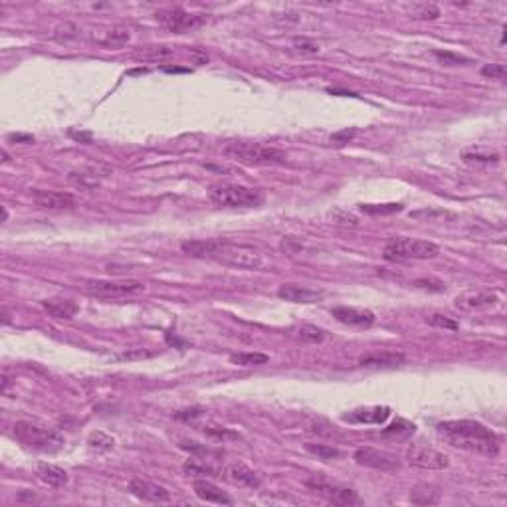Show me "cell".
<instances>
[{
    "mask_svg": "<svg viewBox=\"0 0 507 507\" xmlns=\"http://www.w3.org/2000/svg\"><path fill=\"white\" fill-rule=\"evenodd\" d=\"M214 258H217L218 262L226 264V266L240 268V270H258L264 264L262 254L258 252V250H254L250 246L230 244V242H224Z\"/></svg>",
    "mask_w": 507,
    "mask_h": 507,
    "instance_id": "cell-6",
    "label": "cell"
},
{
    "mask_svg": "<svg viewBox=\"0 0 507 507\" xmlns=\"http://www.w3.org/2000/svg\"><path fill=\"white\" fill-rule=\"evenodd\" d=\"M2 161H4V163L8 161V153H6V151H2Z\"/></svg>",
    "mask_w": 507,
    "mask_h": 507,
    "instance_id": "cell-46",
    "label": "cell"
},
{
    "mask_svg": "<svg viewBox=\"0 0 507 507\" xmlns=\"http://www.w3.org/2000/svg\"><path fill=\"white\" fill-rule=\"evenodd\" d=\"M415 428H417V426H415L412 422H408V420H404V418H399L397 422H393L391 426H386L380 434L404 438V436L412 434V432H415Z\"/></svg>",
    "mask_w": 507,
    "mask_h": 507,
    "instance_id": "cell-30",
    "label": "cell"
},
{
    "mask_svg": "<svg viewBox=\"0 0 507 507\" xmlns=\"http://www.w3.org/2000/svg\"><path fill=\"white\" fill-rule=\"evenodd\" d=\"M293 337L306 341V343H323L325 341V331L309 323H301V325L291 327Z\"/></svg>",
    "mask_w": 507,
    "mask_h": 507,
    "instance_id": "cell-26",
    "label": "cell"
},
{
    "mask_svg": "<svg viewBox=\"0 0 507 507\" xmlns=\"http://www.w3.org/2000/svg\"><path fill=\"white\" fill-rule=\"evenodd\" d=\"M293 46L299 52H304V54H319V44L313 42V40H309V38H295L293 40Z\"/></svg>",
    "mask_w": 507,
    "mask_h": 507,
    "instance_id": "cell-40",
    "label": "cell"
},
{
    "mask_svg": "<svg viewBox=\"0 0 507 507\" xmlns=\"http://www.w3.org/2000/svg\"><path fill=\"white\" fill-rule=\"evenodd\" d=\"M499 301L495 291L488 290H475L466 291L462 295L456 297V308L464 309V311H473V309H488L493 308Z\"/></svg>",
    "mask_w": 507,
    "mask_h": 507,
    "instance_id": "cell-13",
    "label": "cell"
},
{
    "mask_svg": "<svg viewBox=\"0 0 507 507\" xmlns=\"http://www.w3.org/2000/svg\"><path fill=\"white\" fill-rule=\"evenodd\" d=\"M361 210L364 214H395L402 210L400 202H391V204H361Z\"/></svg>",
    "mask_w": 507,
    "mask_h": 507,
    "instance_id": "cell-33",
    "label": "cell"
},
{
    "mask_svg": "<svg viewBox=\"0 0 507 507\" xmlns=\"http://www.w3.org/2000/svg\"><path fill=\"white\" fill-rule=\"evenodd\" d=\"M428 325L438 327V329H448V331H456L458 329V321H454L452 317L448 315H442V313H432L430 317H426Z\"/></svg>",
    "mask_w": 507,
    "mask_h": 507,
    "instance_id": "cell-36",
    "label": "cell"
},
{
    "mask_svg": "<svg viewBox=\"0 0 507 507\" xmlns=\"http://www.w3.org/2000/svg\"><path fill=\"white\" fill-rule=\"evenodd\" d=\"M109 175L108 169H103V166H86V169H79V171H73L70 173V182H73L75 186H79V188H97L101 181L106 179Z\"/></svg>",
    "mask_w": 507,
    "mask_h": 507,
    "instance_id": "cell-18",
    "label": "cell"
},
{
    "mask_svg": "<svg viewBox=\"0 0 507 507\" xmlns=\"http://www.w3.org/2000/svg\"><path fill=\"white\" fill-rule=\"evenodd\" d=\"M412 16L422 20H436L440 16V10L434 4H420L417 8H412Z\"/></svg>",
    "mask_w": 507,
    "mask_h": 507,
    "instance_id": "cell-37",
    "label": "cell"
},
{
    "mask_svg": "<svg viewBox=\"0 0 507 507\" xmlns=\"http://www.w3.org/2000/svg\"><path fill=\"white\" fill-rule=\"evenodd\" d=\"M388 417H391L388 406H362V408H355L349 415H345L343 420L353 422V424H380Z\"/></svg>",
    "mask_w": 507,
    "mask_h": 507,
    "instance_id": "cell-16",
    "label": "cell"
},
{
    "mask_svg": "<svg viewBox=\"0 0 507 507\" xmlns=\"http://www.w3.org/2000/svg\"><path fill=\"white\" fill-rule=\"evenodd\" d=\"M308 488H311L315 493L323 495L329 504L333 506H359L361 497L355 489L341 488V486H331L325 482H308Z\"/></svg>",
    "mask_w": 507,
    "mask_h": 507,
    "instance_id": "cell-10",
    "label": "cell"
},
{
    "mask_svg": "<svg viewBox=\"0 0 507 507\" xmlns=\"http://www.w3.org/2000/svg\"><path fill=\"white\" fill-rule=\"evenodd\" d=\"M93 40L99 46H106V48H121V46H125L127 42L131 40V32L127 28L115 26V28H109V30L101 32V34H93Z\"/></svg>",
    "mask_w": 507,
    "mask_h": 507,
    "instance_id": "cell-24",
    "label": "cell"
},
{
    "mask_svg": "<svg viewBox=\"0 0 507 507\" xmlns=\"http://www.w3.org/2000/svg\"><path fill=\"white\" fill-rule=\"evenodd\" d=\"M42 308L46 309L55 319H72V317H75V313L79 311L77 304H73L72 299H62V297L42 301Z\"/></svg>",
    "mask_w": 507,
    "mask_h": 507,
    "instance_id": "cell-23",
    "label": "cell"
},
{
    "mask_svg": "<svg viewBox=\"0 0 507 507\" xmlns=\"http://www.w3.org/2000/svg\"><path fill=\"white\" fill-rule=\"evenodd\" d=\"M8 139L10 141H22V143H32L34 141V137L32 135H8Z\"/></svg>",
    "mask_w": 507,
    "mask_h": 507,
    "instance_id": "cell-43",
    "label": "cell"
},
{
    "mask_svg": "<svg viewBox=\"0 0 507 507\" xmlns=\"http://www.w3.org/2000/svg\"><path fill=\"white\" fill-rule=\"evenodd\" d=\"M482 75L491 77V79H506L507 70L504 64H488V66L482 68Z\"/></svg>",
    "mask_w": 507,
    "mask_h": 507,
    "instance_id": "cell-39",
    "label": "cell"
},
{
    "mask_svg": "<svg viewBox=\"0 0 507 507\" xmlns=\"http://www.w3.org/2000/svg\"><path fill=\"white\" fill-rule=\"evenodd\" d=\"M143 290H145V284L137 282V280H119V282L95 280V282L88 284V293L95 295V297H103V299L125 297V295H133V293H139Z\"/></svg>",
    "mask_w": 507,
    "mask_h": 507,
    "instance_id": "cell-7",
    "label": "cell"
},
{
    "mask_svg": "<svg viewBox=\"0 0 507 507\" xmlns=\"http://www.w3.org/2000/svg\"><path fill=\"white\" fill-rule=\"evenodd\" d=\"M72 137L77 141H86V143L91 141V133H72Z\"/></svg>",
    "mask_w": 507,
    "mask_h": 507,
    "instance_id": "cell-44",
    "label": "cell"
},
{
    "mask_svg": "<svg viewBox=\"0 0 507 507\" xmlns=\"http://www.w3.org/2000/svg\"><path fill=\"white\" fill-rule=\"evenodd\" d=\"M36 473L44 484H48L52 488H64L68 484V473H66V470H62L60 466H54V464H40Z\"/></svg>",
    "mask_w": 507,
    "mask_h": 507,
    "instance_id": "cell-25",
    "label": "cell"
},
{
    "mask_svg": "<svg viewBox=\"0 0 507 507\" xmlns=\"http://www.w3.org/2000/svg\"><path fill=\"white\" fill-rule=\"evenodd\" d=\"M14 436L22 444H26L28 448L38 450V452H58L66 444L64 436H60L50 428L26 422V420H20L14 424Z\"/></svg>",
    "mask_w": 507,
    "mask_h": 507,
    "instance_id": "cell-5",
    "label": "cell"
},
{
    "mask_svg": "<svg viewBox=\"0 0 507 507\" xmlns=\"http://www.w3.org/2000/svg\"><path fill=\"white\" fill-rule=\"evenodd\" d=\"M195 493L197 497H200L202 502H208V504H220V506H232V497L226 495L222 489L214 486L212 482L208 480H195Z\"/></svg>",
    "mask_w": 507,
    "mask_h": 507,
    "instance_id": "cell-21",
    "label": "cell"
},
{
    "mask_svg": "<svg viewBox=\"0 0 507 507\" xmlns=\"http://www.w3.org/2000/svg\"><path fill=\"white\" fill-rule=\"evenodd\" d=\"M434 58L442 66H468V64H471L470 58L456 54V52H448V50H434Z\"/></svg>",
    "mask_w": 507,
    "mask_h": 507,
    "instance_id": "cell-31",
    "label": "cell"
},
{
    "mask_svg": "<svg viewBox=\"0 0 507 507\" xmlns=\"http://www.w3.org/2000/svg\"><path fill=\"white\" fill-rule=\"evenodd\" d=\"M440 254V248L430 240L412 238H393L386 242L382 258L388 262H410V260H430Z\"/></svg>",
    "mask_w": 507,
    "mask_h": 507,
    "instance_id": "cell-4",
    "label": "cell"
},
{
    "mask_svg": "<svg viewBox=\"0 0 507 507\" xmlns=\"http://www.w3.org/2000/svg\"><path fill=\"white\" fill-rule=\"evenodd\" d=\"M155 353L153 351H145V349H135V351H127V353H121L117 355L115 359L119 361H135V359H147V357H153Z\"/></svg>",
    "mask_w": 507,
    "mask_h": 507,
    "instance_id": "cell-41",
    "label": "cell"
},
{
    "mask_svg": "<svg viewBox=\"0 0 507 507\" xmlns=\"http://www.w3.org/2000/svg\"><path fill=\"white\" fill-rule=\"evenodd\" d=\"M464 161L470 164H495L499 161L497 153H482V151H471L464 155Z\"/></svg>",
    "mask_w": 507,
    "mask_h": 507,
    "instance_id": "cell-34",
    "label": "cell"
},
{
    "mask_svg": "<svg viewBox=\"0 0 507 507\" xmlns=\"http://www.w3.org/2000/svg\"><path fill=\"white\" fill-rule=\"evenodd\" d=\"M277 295L291 304H313L323 297V291L311 290L308 286H297V284H286L277 290Z\"/></svg>",
    "mask_w": 507,
    "mask_h": 507,
    "instance_id": "cell-17",
    "label": "cell"
},
{
    "mask_svg": "<svg viewBox=\"0 0 507 507\" xmlns=\"http://www.w3.org/2000/svg\"><path fill=\"white\" fill-rule=\"evenodd\" d=\"M355 135H357V129H345V131H339V133L331 135V141H337V143H347V141H351Z\"/></svg>",
    "mask_w": 507,
    "mask_h": 507,
    "instance_id": "cell-42",
    "label": "cell"
},
{
    "mask_svg": "<svg viewBox=\"0 0 507 507\" xmlns=\"http://www.w3.org/2000/svg\"><path fill=\"white\" fill-rule=\"evenodd\" d=\"M331 315L339 323H345V325L351 327H371L377 321V317H375L373 311L361 308H335L331 309Z\"/></svg>",
    "mask_w": 507,
    "mask_h": 507,
    "instance_id": "cell-15",
    "label": "cell"
},
{
    "mask_svg": "<svg viewBox=\"0 0 507 507\" xmlns=\"http://www.w3.org/2000/svg\"><path fill=\"white\" fill-rule=\"evenodd\" d=\"M406 460L410 466H417L422 470H444L450 466V458L440 450L426 444H410L406 450Z\"/></svg>",
    "mask_w": 507,
    "mask_h": 507,
    "instance_id": "cell-8",
    "label": "cell"
},
{
    "mask_svg": "<svg viewBox=\"0 0 507 507\" xmlns=\"http://www.w3.org/2000/svg\"><path fill=\"white\" fill-rule=\"evenodd\" d=\"M222 155L242 164H282L288 161L284 151L260 143H230L222 149Z\"/></svg>",
    "mask_w": 507,
    "mask_h": 507,
    "instance_id": "cell-3",
    "label": "cell"
},
{
    "mask_svg": "<svg viewBox=\"0 0 507 507\" xmlns=\"http://www.w3.org/2000/svg\"><path fill=\"white\" fill-rule=\"evenodd\" d=\"M404 362V355L399 351H382V353H369L359 359L362 367H399Z\"/></svg>",
    "mask_w": 507,
    "mask_h": 507,
    "instance_id": "cell-22",
    "label": "cell"
},
{
    "mask_svg": "<svg viewBox=\"0 0 507 507\" xmlns=\"http://www.w3.org/2000/svg\"><path fill=\"white\" fill-rule=\"evenodd\" d=\"M208 199L222 208H252L264 202V195L258 188H250L244 184L218 182L210 186Z\"/></svg>",
    "mask_w": 507,
    "mask_h": 507,
    "instance_id": "cell-2",
    "label": "cell"
},
{
    "mask_svg": "<svg viewBox=\"0 0 507 507\" xmlns=\"http://www.w3.org/2000/svg\"><path fill=\"white\" fill-rule=\"evenodd\" d=\"M32 200L38 208L44 210H64L75 206V199L70 193H55V190H34Z\"/></svg>",
    "mask_w": 507,
    "mask_h": 507,
    "instance_id": "cell-14",
    "label": "cell"
},
{
    "mask_svg": "<svg viewBox=\"0 0 507 507\" xmlns=\"http://www.w3.org/2000/svg\"><path fill=\"white\" fill-rule=\"evenodd\" d=\"M224 240H214V238H206V240H186L181 244V250L193 258H214L218 250L222 248Z\"/></svg>",
    "mask_w": 507,
    "mask_h": 507,
    "instance_id": "cell-20",
    "label": "cell"
},
{
    "mask_svg": "<svg viewBox=\"0 0 507 507\" xmlns=\"http://www.w3.org/2000/svg\"><path fill=\"white\" fill-rule=\"evenodd\" d=\"M173 54H175V50L171 46H149V48L135 52V58L137 60H151V62H163Z\"/></svg>",
    "mask_w": 507,
    "mask_h": 507,
    "instance_id": "cell-28",
    "label": "cell"
},
{
    "mask_svg": "<svg viewBox=\"0 0 507 507\" xmlns=\"http://www.w3.org/2000/svg\"><path fill=\"white\" fill-rule=\"evenodd\" d=\"M88 442H90V448L97 450V452H109L113 448V444H115V440L111 436L103 434V432H93Z\"/></svg>",
    "mask_w": 507,
    "mask_h": 507,
    "instance_id": "cell-35",
    "label": "cell"
},
{
    "mask_svg": "<svg viewBox=\"0 0 507 507\" xmlns=\"http://www.w3.org/2000/svg\"><path fill=\"white\" fill-rule=\"evenodd\" d=\"M306 450L313 456H317L319 460H337L341 458L343 454L341 450L333 448V446H327V444H306Z\"/></svg>",
    "mask_w": 507,
    "mask_h": 507,
    "instance_id": "cell-32",
    "label": "cell"
},
{
    "mask_svg": "<svg viewBox=\"0 0 507 507\" xmlns=\"http://www.w3.org/2000/svg\"><path fill=\"white\" fill-rule=\"evenodd\" d=\"M129 491L139 497V499H145L151 504H166L171 502V491L151 480H143V478H135L131 480L129 484Z\"/></svg>",
    "mask_w": 507,
    "mask_h": 507,
    "instance_id": "cell-12",
    "label": "cell"
},
{
    "mask_svg": "<svg viewBox=\"0 0 507 507\" xmlns=\"http://www.w3.org/2000/svg\"><path fill=\"white\" fill-rule=\"evenodd\" d=\"M157 22H161L166 30L171 32H182V30H190L202 24V16L199 14H190L182 8H164L155 14Z\"/></svg>",
    "mask_w": 507,
    "mask_h": 507,
    "instance_id": "cell-9",
    "label": "cell"
},
{
    "mask_svg": "<svg viewBox=\"0 0 507 507\" xmlns=\"http://www.w3.org/2000/svg\"><path fill=\"white\" fill-rule=\"evenodd\" d=\"M353 458L359 466H364V468H373V470L380 471L399 470L397 456L384 452V450H377V448H359Z\"/></svg>",
    "mask_w": 507,
    "mask_h": 507,
    "instance_id": "cell-11",
    "label": "cell"
},
{
    "mask_svg": "<svg viewBox=\"0 0 507 507\" xmlns=\"http://www.w3.org/2000/svg\"><path fill=\"white\" fill-rule=\"evenodd\" d=\"M228 482H232L236 486H242V488H260V478L256 475V471H252L248 466L244 464H230L226 466L224 470L220 471ZM220 475V478H222Z\"/></svg>",
    "mask_w": 507,
    "mask_h": 507,
    "instance_id": "cell-19",
    "label": "cell"
},
{
    "mask_svg": "<svg viewBox=\"0 0 507 507\" xmlns=\"http://www.w3.org/2000/svg\"><path fill=\"white\" fill-rule=\"evenodd\" d=\"M164 72H169V73H184V72H188L186 68H173V66H166V68H163Z\"/></svg>",
    "mask_w": 507,
    "mask_h": 507,
    "instance_id": "cell-45",
    "label": "cell"
},
{
    "mask_svg": "<svg viewBox=\"0 0 507 507\" xmlns=\"http://www.w3.org/2000/svg\"><path fill=\"white\" fill-rule=\"evenodd\" d=\"M410 502L417 506H434L440 502V491H434L428 486H420L410 491Z\"/></svg>",
    "mask_w": 507,
    "mask_h": 507,
    "instance_id": "cell-27",
    "label": "cell"
},
{
    "mask_svg": "<svg viewBox=\"0 0 507 507\" xmlns=\"http://www.w3.org/2000/svg\"><path fill=\"white\" fill-rule=\"evenodd\" d=\"M280 248L284 250L286 254H299L306 250V244L299 240V238H295V236H288V238H284L282 242H280Z\"/></svg>",
    "mask_w": 507,
    "mask_h": 507,
    "instance_id": "cell-38",
    "label": "cell"
},
{
    "mask_svg": "<svg viewBox=\"0 0 507 507\" xmlns=\"http://www.w3.org/2000/svg\"><path fill=\"white\" fill-rule=\"evenodd\" d=\"M270 361L268 355L264 353H236L230 355V362L236 367H258V364H266Z\"/></svg>",
    "mask_w": 507,
    "mask_h": 507,
    "instance_id": "cell-29",
    "label": "cell"
},
{
    "mask_svg": "<svg viewBox=\"0 0 507 507\" xmlns=\"http://www.w3.org/2000/svg\"><path fill=\"white\" fill-rule=\"evenodd\" d=\"M436 434L452 448L464 452L495 458L499 454V438L488 426L475 420H446L436 426Z\"/></svg>",
    "mask_w": 507,
    "mask_h": 507,
    "instance_id": "cell-1",
    "label": "cell"
}]
</instances>
